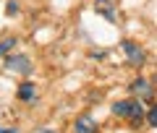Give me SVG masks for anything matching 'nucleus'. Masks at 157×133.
Here are the masks:
<instances>
[{
	"instance_id": "obj_10",
	"label": "nucleus",
	"mask_w": 157,
	"mask_h": 133,
	"mask_svg": "<svg viewBox=\"0 0 157 133\" xmlns=\"http://www.w3.org/2000/svg\"><path fill=\"white\" fill-rule=\"evenodd\" d=\"M147 123H149V125H152V128H155V125H157V110H155V107H152V110H149V112H147Z\"/></svg>"
},
{
	"instance_id": "obj_8",
	"label": "nucleus",
	"mask_w": 157,
	"mask_h": 133,
	"mask_svg": "<svg viewBox=\"0 0 157 133\" xmlns=\"http://www.w3.org/2000/svg\"><path fill=\"white\" fill-rule=\"evenodd\" d=\"M16 44H18V39H16V37H6V39H0V57H6L11 50H16Z\"/></svg>"
},
{
	"instance_id": "obj_2",
	"label": "nucleus",
	"mask_w": 157,
	"mask_h": 133,
	"mask_svg": "<svg viewBox=\"0 0 157 133\" xmlns=\"http://www.w3.org/2000/svg\"><path fill=\"white\" fill-rule=\"evenodd\" d=\"M121 50L126 52V60H128L134 68H141V65L147 63L144 47H141V44H136V42H131V39H123V42H121Z\"/></svg>"
},
{
	"instance_id": "obj_12",
	"label": "nucleus",
	"mask_w": 157,
	"mask_h": 133,
	"mask_svg": "<svg viewBox=\"0 0 157 133\" xmlns=\"http://www.w3.org/2000/svg\"><path fill=\"white\" fill-rule=\"evenodd\" d=\"M0 133H18V131H16V128H3V125H0Z\"/></svg>"
},
{
	"instance_id": "obj_1",
	"label": "nucleus",
	"mask_w": 157,
	"mask_h": 133,
	"mask_svg": "<svg viewBox=\"0 0 157 133\" xmlns=\"http://www.w3.org/2000/svg\"><path fill=\"white\" fill-rule=\"evenodd\" d=\"M113 115L115 117H126V120H131V123L139 125L141 117H144V107H141L139 99H121V102L113 105Z\"/></svg>"
},
{
	"instance_id": "obj_13",
	"label": "nucleus",
	"mask_w": 157,
	"mask_h": 133,
	"mask_svg": "<svg viewBox=\"0 0 157 133\" xmlns=\"http://www.w3.org/2000/svg\"><path fill=\"white\" fill-rule=\"evenodd\" d=\"M37 133H55V131H50V128H39Z\"/></svg>"
},
{
	"instance_id": "obj_5",
	"label": "nucleus",
	"mask_w": 157,
	"mask_h": 133,
	"mask_svg": "<svg viewBox=\"0 0 157 133\" xmlns=\"http://www.w3.org/2000/svg\"><path fill=\"white\" fill-rule=\"evenodd\" d=\"M73 131L76 133H100V125L92 115H78L76 123H73Z\"/></svg>"
},
{
	"instance_id": "obj_3",
	"label": "nucleus",
	"mask_w": 157,
	"mask_h": 133,
	"mask_svg": "<svg viewBox=\"0 0 157 133\" xmlns=\"http://www.w3.org/2000/svg\"><path fill=\"white\" fill-rule=\"evenodd\" d=\"M6 73L29 76V73H32V60H29L26 55H8L6 57Z\"/></svg>"
},
{
	"instance_id": "obj_11",
	"label": "nucleus",
	"mask_w": 157,
	"mask_h": 133,
	"mask_svg": "<svg viewBox=\"0 0 157 133\" xmlns=\"http://www.w3.org/2000/svg\"><path fill=\"white\" fill-rule=\"evenodd\" d=\"M105 55H107L105 50H100V52H92V57H94V60H102V57H105Z\"/></svg>"
},
{
	"instance_id": "obj_7",
	"label": "nucleus",
	"mask_w": 157,
	"mask_h": 133,
	"mask_svg": "<svg viewBox=\"0 0 157 133\" xmlns=\"http://www.w3.org/2000/svg\"><path fill=\"white\" fill-rule=\"evenodd\" d=\"M94 8H97V13H102L110 24L118 21V16H115V11H113V3H110V0H94Z\"/></svg>"
},
{
	"instance_id": "obj_9",
	"label": "nucleus",
	"mask_w": 157,
	"mask_h": 133,
	"mask_svg": "<svg viewBox=\"0 0 157 133\" xmlns=\"http://www.w3.org/2000/svg\"><path fill=\"white\" fill-rule=\"evenodd\" d=\"M18 13V0H8L6 3V16H16Z\"/></svg>"
},
{
	"instance_id": "obj_4",
	"label": "nucleus",
	"mask_w": 157,
	"mask_h": 133,
	"mask_svg": "<svg viewBox=\"0 0 157 133\" xmlns=\"http://www.w3.org/2000/svg\"><path fill=\"white\" fill-rule=\"evenodd\" d=\"M128 89H131V94L141 97L144 102H152V99H155V89H152V81H149V78H144V76L134 78Z\"/></svg>"
},
{
	"instance_id": "obj_6",
	"label": "nucleus",
	"mask_w": 157,
	"mask_h": 133,
	"mask_svg": "<svg viewBox=\"0 0 157 133\" xmlns=\"http://www.w3.org/2000/svg\"><path fill=\"white\" fill-rule=\"evenodd\" d=\"M16 97H18L21 102H34V99H37V83H32V81H24L21 86H18Z\"/></svg>"
}]
</instances>
